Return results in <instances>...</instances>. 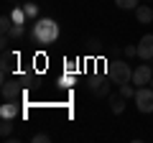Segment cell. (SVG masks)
Listing matches in <instances>:
<instances>
[{
	"label": "cell",
	"mask_w": 153,
	"mask_h": 143,
	"mask_svg": "<svg viewBox=\"0 0 153 143\" xmlns=\"http://www.w3.org/2000/svg\"><path fill=\"white\" fill-rule=\"evenodd\" d=\"M33 41H38V44H54L56 39H59V23L54 21V18H36V23H33Z\"/></svg>",
	"instance_id": "cell-1"
},
{
	"label": "cell",
	"mask_w": 153,
	"mask_h": 143,
	"mask_svg": "<svg viewBox=\"0 0 153 143\" xmlns=\"http://www.w3.org/2000/svg\"><path fill=\"white\" fill-rule=\"evenodd\" d=\"M105 72H107V79L112 84H128V82H133V69H130V64L128 61H120V59H112V61H107V66H105Z\"/></svg>",
	"instance_id": "cell-2"
},
{
	"label": "cell",
	"mask_w": 153,
	"mask_h": 143,
	"mask_svg": "<svg viewBox=\"0 0 153 143\" xmlns=\"http://www.w3.org/2000/svg\"><path fill=\"white\" fill-rule=\"evenodd\" d=\"M135 107H138V112H153V87L151 84H146V87H138L135 89Z\"/></svg>",
	"instance_id": "cell-3"
},
{
	"label": "cell",
	"mask_w": 153,
	"mask_h": 143,
	"mask_svg": "<svg viewBox=\"0 0 153 143\" xmlns=\"http://www.w3.org/2000/svg\"><path fill=\"white\" fill-rule=\"evenodd\" d=\"M153 79V69L151 64H140L133 69V84H138V87H146V84H151Z\"/></svg>",
	"instance_id": "cell-4"
},
{
	"label": "cell",
	"mask_w": 153,
	"mask_h": 143,
	"mask_svg": "<svg viewBox=\"0 0 153 143\" xmlns=\"http://www.w3.org/2000/svg\"><path fill=\"white\" fill-rule=\"evenodd\" d=\"M138 59L153 61V33H146V36L138 41Z\"/></svg>",
	"instance_id": "cell-5"
},
{
	"label": "cell",
	"mask_w": 153,
	"mask_h": 143,
	"mask_svg": "<svg viewBox=\"0 0 153 143\" xmlns=\"http://www.w3.org/2000/svg\"><path fill=\"white\" fill-rule=\"evenodd\" d=\"M0 92H3L5 100H18L21 97V82H18V79H3Z\"/></svg>",
	"instance_id": "cell-6"
},
{
	"label": "cell",
	"mask_w": 153,
	"mask_h": 143,
	"mask_svg": "<svg viewBox=\"0 0 153 143\" xmlns=\"http://www.w3.org/2000/svg\"><path fill=\"white\" fill-rule=\"evenodd\" d=\"M18 115H21L18 100H5V105H0V118H5V120H16Z\"/></svg>",
	"instance_id": "cell-7"
},
{
	"label": "cell",
	"mask_w": 153,
	"mask_h": 143,
	"mask_svg": "<svg viewBox=\"0 0 153 143\" xmlns=\"http://www.w3.org/2000/svg\"><path fill=\"white\" fill-rule=\"evenodd\" d=\"M18 64V54H13V51H3V66H0V72H3V79H8V74L13 72V66Z\"/></svg>",
	"instance_id": "cell-8"
},
{
	"label": "cell",
	"mask_w": 153,
	"mask_h": 143,
	"mask_svg": "<svg viewBox=\"0 0 153 143\" xmlns=\"http://www.w3.org/2000/svg\"><path fill=\"white\" fill-rule=\"evenodd\" d=\"M135 18H138V23H143V26L151 23L153 21V8L151 5H138L135 8Z\"/></svg>",
	"instance_id": "cell-9"
},
{
	"label": "cell",
	"mask_w": 153,
	"mask_h": 143,
	"mask_svg": "<svg viewBox=\"0 0 153 143\" xmlns=\"http://www.w3.org/2000/svg\"><path fill=\"white\" fill-rule=\"evenodd\" d=\"M110 110H112L115 115H120V112L125 110V97H123V95H110Z\"/></svg>",
	"instance_id": "cell-10"
},
{
	"label": "cell",
	"mask_w": 153,
	"mask_h": 143,
	"mask_svg": "<svg viewBox=\"0 0 153 143\" xmlns=\"http://www.w3.org/2000/svg\"><path fill=\"white\" fill-rule=\"evenodd\" d=\"M135 84H133V82H128V84H120V95H123V97H125V100H130V97H135Z\"/></svg>",
	"instance_id": "cell-11"
},
{
	"label": "cell",
	"mask_w": 153,
	"mask_h": 143,
	"mask_svg": "<svg viewBox=\"0 0 153 143\" xmlns=\"http://www.w3.org/2000/svg\"><path fill=\"white\" fill-rule=\"evenodd\" d=\"M10 28H13V18H10V16H3V18H0V33H3V36H8V33H10Z\"/></svg>",
	"instance_id": "cell-12"
},
{
	"label": "cell",
	"mask_w": 153,
	"mask_h": 143,
	"mask_svg": "<svg viewBox=\"0 0 153 143\" xmlns=\"http://www.w3.org/2000/svg\"><path fill=\"white\" fill-rule=\"evenodd\" d=\"M115 5L120 10H135L138 8V0H115Z\"/></svg>",
	"instance_id": "cell-13"
},
{
	"label": "cell",
	"mask_w": 153,
	"mask_h": 143,
	"mask_svg": "<svg viewBox=\"0 0 153 143\" xmlns=\"http://www.w3.org/2000/svg\"><path fill=\"white\" fill-rule=\"evenodd\" d=\"M10 133H13V120H5V118H3V123H0V136L10 138Z\"/></svg>",
	"instance_id": "cell-14"
},
{
	"label": "cell",
	"mask_w": 153,
	"mask_h": 143,
	"mask_svg": "<svg viewBox=\"0 0 153 143\" xmlns=\"http://www.w3.org/2000/svg\"><path fill=\"white\" fill-rule=\"evenodd\" d=\"M10 18H13V23H26V10H23V8H16V10L10 13Z\"/></svg>",
	"instance_id": "cell-15"
},
{
	"label": "cell",
	"mask_w": 153,
	"mask_h": 143,
	"mask_svg": "<svg viewBox=\"0 0 153 143\" xmlns=\"http://www.w3.org/2000/svg\"><path fill=\"white\" fill-rule=\"evenodd\" d=\"M23 33H26L23 23H13V28H10V33H8V36H10V39H21Z\"/></svg>",
	"instance_id": "cell-16"
},
{
	"label": "cell",
	"mask_w": 153,
	"mask_h": 143,
	"mask_svg": "<svg viewBox=\"0 0 153 143\" xmlns=\"http://www.w3.org/2000/svg\"><path fill=\"white\" fill-rule=\"evenodd\" d=\"M23 10H26L28 18H38V5H36V3H26V5H23Z\"/></svg>",
	"instance_id": "cell-17"
},
{
	"label": "cell",
	"mask_w": 153,
	"mask_h": 143,
	"mask_svg": "<svg viewBox=\"0 0 153 143\" xmlns=\"http://www.w3.org/2000/svg\"><path fill=\"white\" fill-rule=\"evenodd\" d=\"M94 95H97V97H107V95H110V84H107V82H102L97 89H94Z\"/></svg>",
	"instance_id": "cell-18"
},
{
	"label": "cell",
	"mask_w": 153,
	"mask_h": 143,
	"mask_svg": "<svg viewBox=\"0 0 153 143\" xmlns=\"http://www.w3.org/2000/svg\"><path fill=\"white\" fill-rule=\"evenodd\" d=\"M51 138L46 136V133H36V136H33V143H49Z\"/></svg>",
	"instance_id": "cell-19"
},
{
	"label": "cell",
	"mask_w": 153,
	"mask_h": 143,
	"mask_svg": "<svg viewBox=\"0 0 153 143\" xmlns=\"http://www.w3.org/2000/svg\"><path fill=\"white\" fill-rule=\"evenodd\" d=\"M59 84H61L64 89H66V87H71V84H74V77H69V74H66V77H61V79H59Z\"/></svg>",
	"instance_id": "cell-20"
},
{
	"label": "cell",
	"mask_w": 153,
	"mask_h": 143,
	"mask_svg": "<svg viewBox=\"0 0 153 143\" xmlns=\"http://www.w3.org/2000/svg\"><path fill=\"white\" fill-rule=\"evenodd\" d=\"M102 82H105L102 77H92V79H89V89H92V92H94V89H97V87H100V84H102Z\"/></svg>",
	"instance_id": "cell-21"
},
{
	"label": "cell",
	"mask_w": 153,
	"mask_h": 143,
	"mask_svg": "<svg viewBox=\"0 0 153 143\" xmlns=\"http://www.w3.org/2000/svg\"><path fill=\"white\" fill-rule=\"evenodd\" d=\"M125 56H138V46H125Z\"/></svg>",
	"instance_id": "cell-22"
},
{
	"label": "cell",
	"mask_w": 153,
	"mask_h": 143,
	"mask_svg": "<svg viewBox=\"0 0 153 143\" xmlns=\"http://www.w3.org/2000/svg\"><path fill=\"white\" fill-rule=\"evenodd\" d=\"M151 87H153V79H151Z\"/></svg>",
	"instance_id": "cell-23"
}]
</instances>
